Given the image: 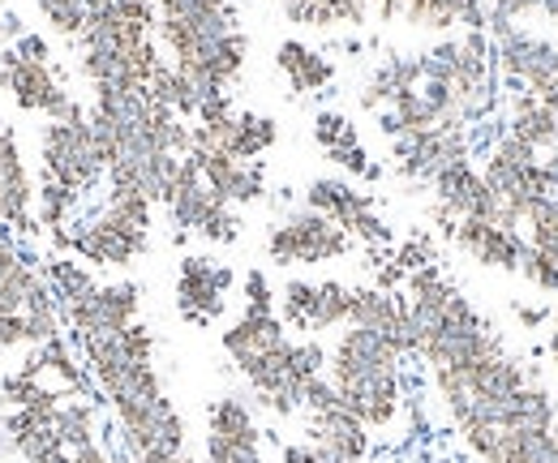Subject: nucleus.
<instances>
[{
	"instance_id": "obj_1",
	"label": "nucleus",
	"mask_w": 558,
	"mask_h": 463,
	"mask_svg": "<svg viewBox=\"0 0 558 463\" xmlns=\"http://www.w3.org/2000/svg\"><path fill=\"white\" fill-rule=\"evenodd\" d=\"M429 378L456 434L482 463H558V403L507 339L460 365L429 369Z\"/></svg>"
},
{
	"instance_id": "obj_2",
	"label": "nucleus",
	"mask_w": 558,
	"mask_h": 463,
	"mask_svg": "<svg viewBox=\"0 0 558 463\" xmlns=\"http://www.w3.org/2000/svg\"><path fill=\"white\" fill-rule=\"evenodd\" d=\"M73 348L90 374V387L112 407L130 460L159 463L190 455V425L163 391V378L155 369V334L146 322L117 334L77 339Z\"/></svg>"
},
{
	"instance_id": "obj_3",
	"label": "nucleus",
	"mask_w": 558,
	"mask_h": 463,
	"mask_svg": "<svg viewBox=\"0 0 558 463\" xmlns=\"http://www.w3.org/2000/svg\"><path fill=\"white\" fill-rule=\"evenodd\" d=\"M219 343L254 391V403L271 416H301L310 391L327 378V348L288 334L276 314V288L258 266L245 275V305Z\"/></svg>"
},
{
	"instance_id": "obj_4",
	"label": "nucleus",
	"mask_w": 558,
	"mask_h": 463,
	"mask_svg": "<svg viewBox=\"0 0 558 463\" xmlns=\"http://www.w3.org/2000/svg\"><path fill=\"white\" fill-rule=\"evenodd\" d=\"M404 356L413 352L400 339L369 327H344L327 348V382L369 434L391 429L404 412Z\"/></svg>"
},
{
	"instance_id": "obj_5",
	"label": "nucleus",
	"mask_w": 558,
	"mask_h": 463,
	"mask_svg": "<svg viewBox=\"0 0 558 463\" xmlns=\"http://www.w3.org/2000/svg\"><path fill=\"white\" fill-rule=\"evenodd\" d=\"M494 61L511 82L507 137L542 155L558 142V48L529 26L494 22Z\"/></svg>"
},
{
	"instance_id": "obj_6",
	"label": "nucleus",
	"mask_w": 558,
	"mask_h": 463,
	"mask_svg": "<svg viewBox=\"0 0 558 463\" xmlns=\"http://www.w3.org/2000/svg\"><path fill=\"white\" fill-rule=\"evenodd\" d=\"M39 168H44V176H39V228L65 232L82 210V198L108 176V155L90 130L86 112L73 121H44Z\"/></svg>"
},
{
	"instance_id": "obj_7",
	"label": "nucleus",
	"mask_w": 558,
	"mask_h": 463,
	"mask_svg": "<svg viewBox=\"0 0 558 463\" xmlns=\"http://www.w3.org/2000/svg\"><path fill=\"white\" fill-rule=\"evenodd\" d=\"M150 215H155V202L142 190L108 181L104 206L86 219H73L65 232H52V241H57V249L73 254L77 263L125 270L150 249Z\"/></svg>"
},
{
	"instance_id": "obj_8",
	"label": "nucleus",
	"mask_w": 558,
	"mask_h": 463,
	"mask_svg": "<svg viewBox=\"0 0 558 463\" xmlns=\"http://www.w3.org/2000/svg\"><path fill=\"white\" fill-rule=\"evenodd\" d=\"M0 90L17 112L44 121H73L86 112L65 86L61 69L52 65V44L39 31H26L13 48H0Z\"/></svg>"
},
{
	"instance_id": "obj_9",
	"label": "nucleus",
	"mask_w": 558,
	"mask_h": 463,
	"mask_svg": "<svg viewBox=\"0 0 558 463\" xmlns=\"http://www.w3.org/2000/svg\"><path fill=\"white\" fill-rule=\"evenodd\" d=\"M163 206H168L172 228H177L181 236H198V241H210V245H232V241L241 236V215H236V206H228V202L210 190L190 155L181 159L177 181H172Z\"/></svg>"
},
{
	"instance_id": "obj_10",
	"label": "nucleus",
	"mask_w": 558,
	"mask_h": 463,
	"mask_svg": "<svg viewBox=\"0 0 558 463\" xmlns=\"http://www.w3.org/2000/svg\"><path fill=\"white\" fill-rule=\"evenodd\" d=\"M352 305H356V288L340 279H288L276 292L279 322L288 331H301V339H318L349 327Z\"/></svg>"
},
{
	"instance_id": "obj_11",
	"label": "nucleus",
	"mask_w": 558,
	"mask_h": 463,
	"mask_svg": "<svg viewBox=\"0 0 558 463\" xmlns=\"http://www.w3.org/2000/svg\"><path fill=\"white\" fill-rule=\"evenodd\" d=\"M352 254V236L340 232L327 215L301 206V210H288L276 228L267 232V263L271 266H323L336 263V258H349Z\"/></svg>"
},
{
	"instance_id": "obj_12",
	"label": "nucleus",
	"mask_w": 558,
	"mask_h": 463,
	"mask_svg": "<svg viewBox=\"0 0 558 463\" xmlns=\"http://www.w3.org/2000/svg\"><path fill=\"white\" fill-rule=\"evenodd\" d=\"M305 206L327 215L340 232H349L352 245H387L391 241V228L387 219L378 215V202L369 198L365 190H356L352 181H340V176H314L305 185Z\"/></svg>"
},
{
	"instance_id": "obj_13",
	"label": "nucleus",
	"mask_w": 558,
	"mask_h": 463,
	"mask_svg": "<svg viewBox=\"0 0 558 463\" xmlns=\"http://www.w3.org/2000/svg\"><path fill=\"white\" fill-rule=\"evenodd\" d=\"M203 463H267L263 425L241 395H219L207 407V447Z\"/></svg>"
},
{
	"instance_id": "obj_14",
	"label": "nucleus",
	"mask_w": 558,
	"mask_h": 463,
	"mask_svg": "<svg viewBox=\"0 0 558 463\" xmlns=\"http://www.w3.org/2000/svg\"><path fill=\"white\" fill-rule=\"evenodd\" d=\"M232 266L215 263L207 254H185L177 266V314L190 327H215L228 314V296H232Z\"/></svg>"
},
{
	"instance_id": "obj_15",
	"label": "nucleus",
	"mask_w": 558,
	"mask_h": 463,
	"mask_svg": "<svg viewBox=\"0 0 558 463\" xmlns=\"http://www.w3.org/2000/svg\"><path fill=\"white\" fill-rule=\"evenodd\" d=\"M39 185L22 159L17 133L0 121V228L13 236H35L39 232Z\"/></svg>"
},
{
	"instance_id": "obj_16",
	"label": "nucleus",
	"mask_w": 558,
	"mask_h": 463,
	"mask_svg": "<svg viewBox=\"0 0 558 463\" xmlns=\"http://www.w3.org/2000/svg\"><path fill=\"white\" fill-rule=\"evenodd\" d=\"M276 4L301 31H356L369 22L404 17V0H276Z\"/></svg>"
},
{
	"instance_id": "obj_17",
	"label": "nucleus",
	"mask_w": 558,
	"mask_h": 463,
	"mask_svg": "<svg viewBox=\"0 0 558 463\" xmlns=\"http://www.w3.org/2000/svg\"><path fill=\"white\" fill-rule=\"evenodd\" d=\"M301 442H310L314 451L344 463H365V455H369V429L340 403V395L305 412V438Z\"/></svg>"
},
{
	"instance_id": "obj_18",
	"label": "nucleus",
	"mask_w": 558,
	"mask_h": 463,
	"mask_svg": "<svg viewBox=\"0 0 558 463\" xmlns=\"http://www.w3.org/2000/svg\"><path fill=\"white\" fill-rule=\"evenodd\" d=\"M447 236H451L456 249L469 254L473 263L494 266V270H511V275H520L524 254H529L524 232L502 228V223H489V219H460V223L447 228Z\"/></svg>"
},
{
	"instance_id": "obj_19",
	"label": "nucleus",
	"mask_w": 558,
	"mask_h": 463,
	"mask_svg": "<svg viewBox=\"0 0 558 463\" xmlns=\"http://www.w3.org/2000/svg\"><path fill=\"white\" fill-rule=\"evenodd\" d=\"M190 159L228 206H254V202L267 198V168L263 163H245V159L219 155L207 146H190Z\"/></svg>"
},
{
	"instance_id": "obj_20",
	"label": "nucleus",
	"mask_w": 558,
	"mask_h": 463,
	"mask_svg": "<svg viewBox=\"0 0 558 463\" xmlns=\"http://www.w3.org/2000/svg\"><path fill=\"white\" fill-rule=\"evenodd\" d=\"M314 142L323 146V155H327L336 168H344L356 181H378V176H383V168L369 159L361 133H356V125H352L344 112H336V108L318 112V117H314Z\"/></svg>"
},
{
	"instance_id": "obj_21",
	"label": "nucleus",
	"mask_w": 558,
	"mask_h": 463,
	"mask_svg": "<svg viewBox=\"0 0 558 463\" xmlns=\"http://www.w3.org/2000/svg\"><path fill=\"white\" fill-rule=\"evenodd\" d=\"M276 69L283 73V82H288V90H292L296 99L323 95V90L336 82L331 57H323L318 48H310V44H301V39H283V44H279Z\"/></svg>"
},
{
	"instance_id": "obj_22",
	"label": "nucleus",
	"mask_w": 558,
	"mask_h": 463,
	"mask_svg": "<svg viewBox=\"0 0 558 463\" xmlns=\"http://www.w3.org/2000/svg\"><path fill=\"white\" fill-rule=\"evenodd\" d=\"M400 22L413 31H434V35L477 31L486 22V9H482V0H404Z\"/></svg>"
},
{
	"instance_id": "obj_23",
	"label": "nucleus",
	"mask_w": 558,
	"mask_h": 463,
	"mask_svg": "<svg viewBox=\"0 0 558 463\" xmlns=\"http://www.w3.org/2000/svg\"><path fill=\"white\" fill-rule=\"evenodd\" d=\"M90 4H95V0H35V9H39V17H44V26H48L57 39H65L70 48L82 39V31H86Z\"/></svg>"
},
{
	"instance_id": "obj_24",
	"label": "nucleus",
	"mask_w": 558,
	"mask_h": 463,
	"mask_svg": "<svg viewBox=\"0 0 558 463\" xmlns=\"http://www.w3.org/2000/svg\"><path fill=\"white\" fill-rule=\"evenodd\" d=\"M494 22H511V26L546 22V26H558V0H494Z\"/></svg>"
},
{
	"instance_id": "obj_25",
	"label": "nucleus",
	"mask_w": 558,
	"mask_h": 463,
	"mask_svg": "<svg viewBox=\"0 0 558 463\" xmlns=\"http://www.w3.org/2000/svg\"><path fill=\"white\" fill-rule=\"evenodd\" d=\"M279 460L283 463H344V460L323 455V451H314L310 442H283V447H279Z\"/></svg>"
},
{
	"instance_id": "obj_26",
	"label": "nucleus",
	"mask_w": 558,
	"mask_h": 463,
	"mask_svg": "<svg viewBox=\"0 0 558 463\" xmlns=\"http://www.w3.org/2000/svg\"><path fill=\"white\" fill-rule=\"evenodd\" d=\"M57 463H125V460H117L104 442H90V447H77V451H65Z\"/></svg>"
},
{
	"instance_id": "obj_27",
	"label": "nucleus",
	"mask_w": 558,
	"mask_h": 463,
	"mask_svg": "<svg viewBox=\"0 0 558 463\" xmlns=\"http://www.w3.org/2000/svg\"><path fill=\"white\" fill-rule=\"evenodd\" d=\"M31 26L17 17V13H0V48H13Z\"/></svg>"
},
{
	"instance_id": "obj_28",
	"label": "nucleus",
	"mask_w": 558,
	"mask_h": 463,
	"mask_svg": "<svg viewBox=\"0 0 558 463\" xmlns=\"http://www.w3.org/2000/svg\"><path fill=\"white\" fill-rule=\"evenodd\" d=\"M542 318H546L542 309H520V322H524V327H542Z\"/></svg>"
},
{
	"instance_id": "obj_29",
	"label": "nucleus",
	"mask_w": 558,
	"mask_h": 463,
	"mask_svg": "<svg viewBox=\"0 0 558 463\" xmlns=\"http://www.w3.org/2000/svg\"><path fill=\"white\" fill-rule=\"evenodd\" d=\"M550 361L558 365V322H555V331H550Z\"/></svg>"
},
{
	"instance_id": "obj_30",
	"label": "nucleus",
	"mask_w": 558,
	"mask_h": 463,
	"mask_svg": "<svg viewBox=\"0 0 558 463\" xmlns=\"http://www.w3.org/2000/svg\"><path fill=\"white\" fill-rule=\"evenodd\" d=\"M0 4H4V0H0Z\"/></svg>"
}]
</instances>
